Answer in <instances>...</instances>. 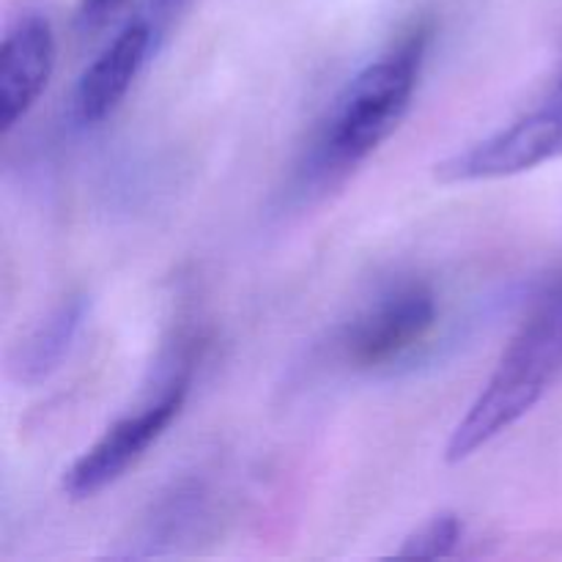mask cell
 <instances>
[{"label":"cell","instance_id":"obj_1","mask_svg":"<svg viewBox=\"0 0 562 562\" xmlns=\"http://www.w3.org/2000/svg\"><path fill=\"white\" fill-rule=\"evenodd\" d=\"M431 38V22H415L346 82L296 162L289 187L291 201L327 195L398 130L420 86Z\"/></svg>","mask_w":562,"mask_h":562},{"label":"cell","instance_id":"obj_2","mask_svg":"<svg viewBox=\"0 0 562 562\" xmlns=\"http://www.w3.org/2000/svg\"><path fill=\"white\" fill-rule=\"evenodd\" d=\"M562 379V272L547 285L510 338L497 368L467 415L456 423L445 448L450 464L472 459L525 420Z\"/></svg>","mask_w":562,"mask_h":562},{"label":"cell","instance_id":"obj_3","mask_svg":"<svg viewBox=\"0 0 562 562\" xmlns=\"http://www.w3.org/2000/svg\"><path fill=\"white\" fill-rule=\"evenodd\" d=\"M437 322V291L426 280H398L340 329L338 351L355 371L393 368L426 346Z\"/></svg>","mask_w":562,"mask_h":562},{"label":"cell","instance_id":"obj_4","mask_svg":"<svg viewBox=\"0 0 562 562\" xmlns=\"http://www.w3.org/2000/svg\"><path fill=\"white\" fill-rule=\"evenodd\" d=\"M554 159H562V80L530 113L442 159L434 176L442 184H477L510 179Z\"/></svg>","mask_w":562,"mask_h":562},{"label":"cell","instance_id":"obj_5","mask_svg":"<svg viewBox=\"0 0 562 562\" xmlns=\"http://www.w3.org/2000/svg\"><path fill=\"white\" fill-rule=\"evenodd\" d=\"M190 376H179L159 393L157 401L135 415L115 420L69 470L64 472V492L71 499H91L119 483L151 445L170 428L184 409Z\"/></svg>","mask_w":562,"mask_h":562},{"label":"cell","instance_id":"obj_6","mask_svg":"<svg viewBox=\"0 0 562 562\" xmlns=\"http://www.w3.org/2000/svg\"><path fill=\"white\" fill-rule=\"evenodd\" d=\"M157 49L159 42L146 16L126 22L77 80L75 93H71V113L77 124L97 126L110 119Z\"/></svg>","mask_w":562,"mask_h":562},{"label":"cell","instance_id":"obj_7","mask_svg":"<svg viewBox=\"0 0 562 562\" xmlns=\"http://www.w3.org/2000/svg\"><path fill=\"white\" fill-rule=\"evenodd\" d=\"M55 71V33L47 16L25 14L0 47V130L9 132L31 113Z\"/></svg>","mask_w":562,"mask_h":562},{"label":"cell","instance_id":"obj_8","mask_svg":"<svg viewBox=\"0 0 562 562\" xmlns=\"http://www.w3.org/2000/svg\"><path fill=\"white\" fill-rule=\"evenodd\" d=\"M88 311H91V302L86 294H69L60 300L20 344L11 362L14 376L22 384H38L53 376L75 349Z\"/></svg>","mask_w":562,"mask_h":562},{"label":"cell","instance_id":"obj_9","mask_svg":"<svg viewBox=\"0 0 562 562\" xmlns=\"http://www.w3.org/2000/svg\"><path fill=\"white\" fill-rule=\"evenodd\" d=\"M464 541V521L456 514H439L417 527L398 549V558H420V560H442L459 549Z\"/></svg>","mask_w":562,"mask_h":562},{"label":"cell","instance_id":"obj_10","mask_svg":"<svg viewBox=\"0 0 562 562\" xmlns=\"http://www.w3.org/2000/svg\"><path fill=\"white\" fill-rule=\"evenodd\" d=\"M203 494L195 486H179L170 494L165 503H159V508L154 510L151 521L146 527V538L143 543H165L173 541L198 514H201Z\"/></svg>","mask_w":562,"mask_h":562},{"label":"cell","instance_id":"obj_11","mask_svg":"<svg viewBox=\"0 0 562 562\" xmlns=\"http://www.w3.org/2000/svg\"><path fill=\"white\" fill-rule=\"evenodd\" d=\"M126 0H80L75 14V27L80 36H91V33L102 31L110 20L121 11Z\"/></svg>","mask_w":562,"mask_h":562},{"label":"cell","instance_id":"obj_12","mask_svg":"<svg viewBox=\"0 0 562 562\" xmlns=\"http://www.w3.org/2000/svg\"><path fill=\"white\" fill-rule=\"evenodd\" d=\"M192 5V0H148V9H146V20L148 25L154 27V36L157 42L162 44L168 38V33L179 25L181 16L187 14V9Z\"/></svg>","mask_w":562,"mask_h":562}]
</instances>
